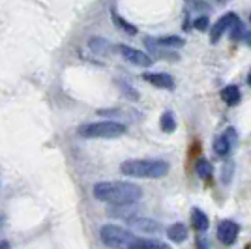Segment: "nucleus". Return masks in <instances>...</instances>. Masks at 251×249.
Returning a JSON list of instances; mask_svg holds the SVG:
<instances>
[{"label": "nucleus", "mask_w": 251, "mask_h": 249, "mask_svg": "<svg viewBox=\"0 0 251 249\" xmlns=\"http://www.w3.org/2000/svg\"><path fill=\"white\" fill-rule=\"evenodd\" d=\"M92 193L100 202L115 206H131L143 197L141 187L129 182H100L94 186Z\"/></svg>", "instance_id": "f257e3e1"}, {"label": "nucleus", "mask_w": 251, "mask_h": 249, "mask_svg": "<svg viewBox=\"0 0 251 249\" xmlns=\"http://www.w3.org/2000/svg\"><path fill=\"white\" fill-rule=\"evenodd\" d=\"M120 173L129 178H163L169 173V163L163 159H126Z\"/></svg>", "instance_id": "f03ea898"}, {"label": "nucleus", "mask_w": 251, "mask_h": 249, "mask_svg": "<svg viewBox=\"0 0 251 249\" xmlns=\"http://www.w3.org/2000/svg\"><path fill=\"white\" fill-rule=\"evenodd\" d=\"M126 129L127 127L120 122L105 120V122H92V124L81 125L79 135L84 139H116V137L124 135Z\"/></svg>", "instance_id": "7ed1b4c3"}, {"label": "nucleus", "mask_w": 251, "mask_h": 249, "mask_svg": "<svg viewBox=\"0 0 251 249\" xmlns=\"http://www.w3.org/2000/svg\"><path fill=\"white\" fill-rule=\"evenodd\" d=\"M100 234H101V242L109 248H131V244L137 238L131 230L118 225H105L101 227Z\"/></svg>", "instance_id": "20e7f679"}, {"label": "nucleus", "mask_w": 251, "mask_h": 249, "mask_svg": "<svg viewBox=\"0 0 251 249\" xmlns=\"http://www.w3.org/2000/svg\"><path fill=\"white\" fill-rule=\"evenodd\" d=\"M116 51L122 54L124 60H127L129 64H133V66H139V68H150L152 62H154V60L150 58V54L139 51V49H133V47H129V45H118Z\"/></svg>", "instance_id": "39448f33"}, {"label": "nucleus", "mask_w": 251, "mask_h": 249, "mask_svg": "<svg viewBox=\"0 0 251 249\" xmlns=\"http://www.w3.org/2000/svg\"><path fill=\"white\" fill-rule=\"evenodd\" d=\"M238 232H240V227L230 221V219H223L220 225H218V240L225 246H230L234 244L236 238H238Z\"/></svg>", "instance_id": "423d86ee"}, {"label": "nucleus", "mask_w": 251, "mask_h": 249, "mask_svg": "<svg viewBox=\"0 0 251 249\" xmlns=\"http://www.w3.org/2000/svg\"><path fill=\"white\" fill-rule=\"evenodd\" d=\"M236 21H238V17H236L234 13H227V15L220 17V19L216 21V25L212 26V30H210V40H212V43L220 42L221 36H223L227 30H230V26H232Z\"/></svg>", "instance_id": "0eeeda50"}, {"label": "nucleus", "mask_w": 251, "mask_h": 249, "mask_svg": "<svg viewBox=\"0 0 251 249\" xmlns=\"http://www.w3.org/2000/svg\"><path fill=\"white\" fill-rule=\"evenodd\" d=\"M234 141H236V133H234L232 127H229L225 135L218 137V139L214 141V152H216L220 157L229 156V152H230V148H232V145H234Z\"/></svg>", "instance_id": "6e6552de"}, {"label": "nucleus", "mask_w": 251, "mask_h": 249, "mask_svg": "<svg viewBox=\"0 0 251 249\" xmlns=\"http://www.w3.org/2000/svg\"><path fill=\"white\" fill-rule=\"evenodd\" d=\"M143 79L157 88H167V90L175 88V79L167 73H143Z\"/></svg>", "instance_id": "1a4fd4ad"}, {"label": "nucleus", "mask_w": 251, "mask_h": 249, "mask_svg": "<svg viewBox=\"0 0 251 249\" xmlns=\"http://www.w3.org/2000/svg\"><path fill=\"white\" fill-rule=\"evenodd\" d=\"M129 225L137 230H143V232H159L161 225L157 223L156 219H148V218H129Z\"/></svg>", "instance_id": "9d476101"}, {"label": "nucleus", "mask_w": 251, "mask_h": 249, "mask_svg": "<svg viewBox=\"0 0 251 249\" xmlns=\"http://www.w3.org/2000/svg\"><path fill=\"white\" fill-rule=\"evenodd\" d=\"M221 100H223L225 103L229 105V107H234V105H238V103H240V100H242L240 88H238V86H234V84H229V86H225V88L221 90Z\"/></svg>", "instance_id": "9b49d317"}, {"label": "nucleus", "mask_w": 251, "mask_h": 249, "mask_svg": "<svg viewBox=\"0 0 251 249\" xmlns=\"http://www.w3.org/2000/svg\"><path fill=\"white\" fill-rule=\"evenodd\" d=\"M191 223H193V228L199 230V232H206L210 225L208 216H206L202 210H199V208H195V210L191 212Z\"/></svg>", "instance_id": "f8f14e48"}, {"label": "nucleus", "mask_w": 251, "mask_h": 249, "mask_svg": "<svg viewBox=\"0 0 251 249\" xmlns=\"http://www.w3.org/2000/svg\"><path fill=\"white\" fill-rule=\"evenodd\" d=\"M167 236L175 244H180V242H184V240L188 238V228H186L184 223H175V225H171L167 228Z\"/></svg>", "instance_id": "ddd939ff"}, {"label": "nucleus", "mask_w": 251, "mask_h": 249, "mask_svg": "<svg viewBox=\"0 0 251 249\" xmlns=\"http://www.w3.org/2000/svg\"><path fill=\"white\" fill-rule=\"evenodd\" d=\"M131 249H169L167 244H161L156 240H147V238H139L137 236L135 242L131 244Z\"/></svg>", "instance_id": "4468645a"}, {"label": "nucleus", "mask_w": 251, "mask_h": 249, "mask_svg": "<svg viewBox=\"0 0 251 249\" xmlns=\"http://www.w3.org/2000/svg\"><path fill=\"white\" fill-rule=\"evenodd\" d=\"M111 17H113V23H115L116 28H120V30H124L126 34H129V36H135L137 34V28L135 25H131V23H127L126 19H122L116 11H111Z\"/></svg>", "instance_id": "2eb2a0df"}, {"label": "nucleus", "mask_w": 251, "mask_h": 249, "mask_svg": "<svg viewBox=\"0 0 251 249\" xmlns=\"http://www.w3.org/2000/svg\"><path fill=\"white\" fill-rule=\"evenodd\" d=\"M195 173H197L199 178H202V180H208V178H212L214 167H212V163H210L208 159H199V161L195 163Z\"/></svg>", "instance_id": "dca6fc26"}, {"label": "nucleus", "mask_w": 251, "mask_h": 249, "mask_svg": "<svg viewBox=\"0 0 251 249\" xmlns=\"http://www.w3.org/2000/svg\"><path fill=\"white\" fill-rule=\"evenodd\" d=\"M159 124H161V129H163V131H167V133H173V131L176 129V120H175V116H173L171 111L161 114Z\"/></svg>", "instance_id": "f3484780"}, {"label": "nucleus", "mask_w": 251, "mask_h": 249, "mask_svg": "<svg viewBox=\"0 0 251 249\" xmlns=\"http://www.w3.org/2000/svg\"><path fill=\"white\" fill-rule=\"evenodd\" d=\"M157 45L159 47H182L184 45V40L182 38H178V36H167V38H159V40H156Z\"/></svg>", "instance_id": "a211bd4d"}, {"label": "nucleus", "mask_w": 251, "mask_h": 249, "mask_svg": "<svg viewBox=\"0 0 251 249\" xmlns=\"http://www.w3.org/2000/svg\"><path fill=\"white\" fill-rule=\"evenodd\" d=\"M90 49H94L96 52H109L113 47L109 42H105L103 38H94V40H90Z\"/></svg>", "instance_id": "6ab92c4d"}, {"label": "nucleus", "mask_w": 251, "mask_h": 249, "mask_svg": "<svg viewBox=\"0 0 251 249\" xmlns=\"http://www.w3.org/2000/svg\"><path fill=\"white\" fill-rule=\"evenodd\" d=\"M230 38H232V40H240V38H244V26H242L240 19L230 26Z\"/></svg>", "instance_id": "aec40b11"}, {"label": "nucleus", "mask_w": 251, "mask_h": 249, "mask_svg": "<svg viewBox=\"0 0 251 249\" xmlns=\"http://www.w3.org/2000/svg\"><path fill=\"white\" fill-rule=\"evenodd\" d=\"M208 25H210V19L208 17H199V19H195V23H193V26L197 28V30H206L208 28Z\"/></svg>", "instance_id": "412c9836"}, {"label": "nucleus", "mask_w": 251, "mask_h": 249, "mask_svg": "<svg viewBox=\"0 0 251 249\" xmlns=\"http://www.w3.org/2000/svg\"><path fill=\"white\" fill-rule=\"evenodd\" d=\"M244 40H246V43L251 47V32H246V34H244Z\"/></svg>", "instance_id": "4be33fe9"}, {"label": "nucleus", "mask_w": 251, "mask_h": 249, "mask_svg": "<svg viewBox=\"0 0 251 249\" xmlns=\"http://www.w3.org/2000/svg\"><path fill=\"white\" fill-rule=\"evenodd\" d=\"M248 84L251 86V72H250V75H248Z\"/></svg>", "instance_id": "5701e85b"}, {"label": "nucleus", "mask_w": 251, "mask_h": 249, "mask_svg": "<svg viewBox=\"0 0 251 249\" xmlns=\"http://www.w3.org/2000/svg\"><path fill=\"white\" fill-rule=\"evenodd\" d=\"M250 21H251V15H250Z\"/></svg>", "instance_id": "b1692460"}]
</instances>
